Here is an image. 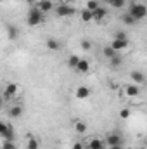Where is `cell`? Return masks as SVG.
<instances>
[{
    "mask_svg": "<svg viewBox=\"0 0 147 149\" xmlns=\"http://www.w3.org/2000/svg\"><path fill=\"white\" fill-rule=\"evenodd\" d=\"M43 21H45V14L33 5V7L30 9V12H28V17H26L28 26H38V24H42Z\"/></svg>",
    "mask_w": 147,
    "mask_h": 149,
    "instance_id": "obj_1",
    "label": "cell"
},
{
    "mask_svg": "<svg viewBox=\"0 0 147 149\" xmlns=\"http://www.w3.org/2000/svg\"><path fill=\"white\" fill-rule=\"evenodd\" d=\"M128 14H130L135 21H140V19H144V17L147 16V7L144 5V3H132Z\"/></svg>",
    "mask_w": 147,
    "mask_h": 149,
    "instance_id": "obj_2",
    "label": "cell"
},
{
    "mask_svg": "<svg viewBox=\"0 0 147 149\" xmlns=\"http://www.w3.org/2000/svg\"><path fill=\"white\" fill-rule=\"evenodd\" d=\"M54 10H55V16L57 17H71L74 16V7L69 3H59V5H54Z\"/></svg>",
    "mask_w": 147,
    "mask_h": 149,
    "instance_id": "obj_3",
    "label": "cell"
},
{
    "mask_svg": "<svg viewBox=\"0 0 147 149\" xmlns=\"http://www.w3.org/2000/svg\"><path fill=\"white\" fill-rule=\"evenodd\" d=\"M104 144H106V148H112V146H123V137H121L119 134H116V132H111V134H107V135H106Z\"/></svg>",
    "mask_w": 147,
    "mask_h": 149,
    "instance_id": "obj_4",
    "label": "cell"
},
{
    "mask_svg": "<svg viewBox=\"0 0 147 149\" xmlns=\"http://www.w3.org/2000/svg\"><path fill=\"white\" fill-rule=\"evenodd\" d=\"M17 92H19V85L14 83V81H10V83H7L5 88H3V97H5V99H12Z\"/></svg>",
    "mask_w": 147,
    "mask_h": 149,
    "instance_id": "obj_5",
    "label": "cell"
},
{
    "mask_svg": "<svg viewBox=\"0 0 147 149\" xmlns=\"http://www.w3.org/2000/svg\"><path fill=\"white\" fill-rule=\"evenodd\" d=\"M106 16H107V9L106 7H97L94 12H92V21H95V23H102L104 19H106Z\"/></svg>",
    "mask_w": 147,
    "mask_h": 149,
    "instance_id": "obj_6",
    "label": "cell"
},
{
    "mask_svg": "<svg viewBox=\"0 0 147 149\" xmlns=\"http://www.w3.org/2000/svg\"><path fill=\"white\" fill-rule=\"evenodd\" d=\"M109 47L112 49V50H114V52L125 50V49L128 47V38H123V40H119V38H112V42H111Z\"/></svg>",
    "mask_w": 147,
    "mask_h": 149,
    "instance_id": "obj_7",
    "label": "cell"
},
{
    "mask_svg": "<svg viewBox=\"0 0 147 149\" xmlns=\"http://www.w3.org/2000/svg\"><path fill=\"white\" fill-rule=\"evenodd\" d=\"M90 94H92V90H90L88 87H85V85H80V87L74 90V97H76V99H80V101L88 99V97H90Z\"/></svg>",
    "mask_w": 147,
    "mask_h": 149,
    "instance_id": "obj_8",
    "label": "cell"
},
{
    "mask_svg": "<svg viewBox=\"0 0 147 149\" xmlns=\"http://www.w3.org/2000/svg\"><path fill=\"white\" fill-rule=\"evenodd\" d=\"M35 7L40 9L43 14H47V12H50V10L54 9V2H52V0H38L37 3H35Z\"/></svg>",
    "mask_w": 147,
    "mask_h": 149,
    "instance_id": "obj_9",
    "label": "cell"
},
{
    "mask_svg": "<svg viewBox=\"0 0 147 149\" xmlns=\"http://www.w3.org/2000/svg\"><path fill=\"white\" fill-rule=\"evenodd\" d=\"M23 114V106L21 104H12V106H9V109H7V116L9 118H19Z\"/></svg>",
    "mask_w": 147,
    "mask_h": 149,
    "instance_id": "obj_10",
    "label": "cell"
},
{
    "mask_svg": "<svg viewBox=\"0 0 147 149\" xmlns=\"http://www.w3.org/2000/svg\"><path fill=\"white\" fill-rule=\"evenodd\" d=\"M87 148H88V149H106V144H104V141H102V139L94 137V139H90V141L87 142Z\"/></svg>",
    "mask_w": 147,
    "mask_h": 149,
    "instance_id": "obj_11",
    "label": "cell"
},
{
    "mask_svg": "<svg viewBox=\"0 0 147 149\" xmlns=\"http://www.w3.org/2000/svg\"><path fill=\"white\" fill-rule=\"evenodd\" d=\"M125 94L128 95V97H139L140 95V87L139 85H126L125 87Z\"/></svg>",
    "mask_w": 147,
    "mask_h": 149,
    "instance_id": "obj_12",
    "label": "cell"
},
{
    "mask_svg": "<svg viewBox=\"0 0 147 149\" xmlns=\"http://www.w3.org/2000/svg\"><path fill=\"white\" fill-rule=\"evenodd\" d=\"M78 73H88L90 71V63L87 61V59H78V64H76V68H74Z\"/></svg>",
    "mask_w": 147,
    "mask_h": 149,
    "instance_id": "obj_13",
    "label": "cell"
},
{
    "mask_svg": "<svg viewBox=\"0 0 147 149\" xmlns=\"http://www.w3.org/2000/svg\"><path fill=\"white\" fill-rule=\"evenodd\" d=\"M73 127H74V132H78V134H85V132L88 130V125H87L83 120H76Z\"/></svg>",
    "mask_w": 147,
    "mask_h": 149,
    "instance_id": "obj_14",
    "label": "cell"
},
{
    "mask_svg": "<svg viewBox=\"0 0 147 149\" xmlns=\"http://www.w3.org/2000/svg\"><path fill=\"white\" fill-rule=\"evenodd\" d=\"M47 49H49V50H54V52L61 50V43H59V40H55V38H49V40H47Z\"/></svg>",
    "mask_w": 147,
    "mask_h": 149,
    "instance_id": "obj_15",
    "label": "cell"
},
{
    "mask_svg": "<svg viewBox=\"0 0 147 149\" xmlns=\"http://www.w3.org/2000/svg\"><path fill=\"white\" fill-rule=\"evenodd\" d=\"M5 30H7V37L10 38V40H16V38H17V33H19V30H17L14 24H9Z\"/></svg>",
    "mask_w": 147,
    "mask_h": 149,
    "instance_id": "obj_16",
    "label": "cell"
},
{
    "mask_svg": "<svg viewBox=\"0 0 147 149\" xmlns=\"http://www.w3.org/2000/svg\"><path fill=\"white\" fill-rule=\"evenodd\" d=\"M130 76H132V80H133L135 83H144V73H142V71H132Z\"/></svg>",
    "mask_w": 147,
    "mask_h": 149,
    "instance_id": "obj_17",
    "label": "cell"
},
{
    "mask_svg": "<svg viewBox=\"0 0 147 149\" xmlns=\"http://www.w3.org/2000/svg\"><path fill=\"white\" fill-rule=\"evenodd\" d=\"M80 19H81L83 23H90V21H92V12L87 10V9H83V10L80 12Z\"/></svg>",
    "mask_w": 147,
    "mask_h": 149,
    "instance_id": "obj_18",
    "label": "cell"
},
{
    "mask_svg": "<svg viewBox=\"0 0 147 149\" xmlns=\"http://www.w3.org/2000/svg\"><path fill=\"white\" fill-rule=\"evenodd\" d=\"M97 7H101V3H99L97 0H87V3H85V9L90 10V12H94Z\"/></svg>",
    "mask_w": 147,
    "mask_h": 149,
    "instance_id": "obj_19",
    "label": "cell"
},
{
    "mask_svg": "<svg viewBox=\"0 0 147 149\" xmlns=\"http://www.w3.org/2000/svg\"><path fill=\"white\" fill-rule=\"evenodd\" d=\"M40 148V142H38L37 137H31L30 135V139H28V144H26V149H38Z\"/></svg>",
    "mask_w": 147,
    "mask_h": 149,
    "instance_id": "obj_20",
    "label": "cell"
},
{
    "mask_svg": "<svg viewBox=\"0 0 147 149\" xmlns=\"http://www.w3.org/2000/svg\"><path fill=\"white\" fill-rule=\"evenodd\" d=\"M102 54H104V56H106L107 59H112V57H114V56H116L118 52H114V50L111 49L109 45H107V47H104V49H102Z\"/></svg>",
    "mask_w": 147,
    "mask_h": 149,
    "instance_id": "obj_21",
    "label": "cell"
},
{
    "mask_svg": "<svg viewBox=\"0 0 147 149\" xmlns=\"http://www.w3.org/2000/svg\"><path fill=\"white\" fill-rule=\"evenodd\" d=\"M132 116V111L128 109V108H123V109H119V118L121 120H128Z\"/></svg>",
    "mask_w": 147,
    "mask_h": 149,
    "instance_id": "obj_22",
    "label": "cell"
},
{
    "mask_svg": "<svg viewBox=\"0 0 147 149\" xmlns=\"http://www.w3.org/2000/svg\"><path fill=\"white\" fill-rule=\"evenodd\" d=\"M78 59H80V57H78V56H69V57H68V66H69V68H76V64H78Z\"/></svg>",
    "mask_w": 147,
    "mask_h": 149,
    "instance_id": "obj_23",
    "label": "cell"
},
{
    "mask_svg": "<svg viewBox=\"0 0 147 149\" xmlns=\"http://www.w3.org/2000/svg\"><path fill=\"white\" fill-rule=\"evenodd\" d=\"M0 149H17V148H16L14 141H3L2 146H0Z\"/></svg>",
    "mask_w": 147,
    "mask_h": 149,
    "instance_id": "obj_24",
    "label": "cell"
},
{
    "mask_svg": "<svg viewBox=\"0 0 147 149\" xmlns=\"http://www.w3.org/2000/svg\"><path fill=\"white\" fill-rule=\"evenodd\" d=\"M121 21H123L125 24H135V23H137V21H135V19H133V17H132V16H130L128 12H126V14H125V16L121 17Z\"/></svg>",
    "mask_w": 147,
    "mask_h": 149,
    "instance_id": "obj_25",
    "label": "cell"
},
{
    "mask_svg": "<svg viewBox=\"0 0 147 149\" xmlns=\"http://www.w3.org/2000/svg\"><path fill=\"white\" fill-rule=\"evenodd\" d=\"M80 47H81L83 50H90V49H92V42H90L88 38H83L81 43H80Z\"/></svg>",
    "mask_w": 147,
    "mask_h": 149,
    "instance_id": "obj_26",
    "label": "cell"
},
{
    "mask_svg": "<svg viewBox=\"0 0 147 149\" xmlns=\"http://www.w3.org/2000/svg\"><path fill=\"white\" fill-rule=\"evenodd\" d=\"M109 5H112V7H116V9H121L123 5H125V0H111Z\"/></svg>",
    "mask_w": 147,
    "mask_h": 149,
    "instance_id": "obj_27",
    "label": "cell"
},
{
    "mask_svg": "<svg viewBox=\"0 0 147 149\" xmlns=\"http://www.w3.org/2000/svg\"><path fill=\"white\" fill-rule=\"evenodd\" d=\"M121 61H123V59H121V56H119V54H116V56L111 59V64H112V66H119V64H121Z\"/></svg>",
    "mask_w": 147,
    "mask_h": 149,
    "instance_id": "obj_28",
    "label": "cell"
},
{
    "mask_svg": "<svg viewBox=\"0 0 147 149\" xmlns=\"http://www.w3.org/2000/svg\"><path fill=\"white\" fill-rule=\"evenodd\" d=\"M114 38L123 40V38H126V33H125V31H116V33H114Z\"/></svg>",
    "mask_w": 147,
    "mask_h": 149,
    "instance_id": "obj_29",
    "label": "cell"
},
{
    "mask_svg": "<svg viewBox=\"0 0 147 149\" xmlns=\"http://www.w3.org/2000/svg\"><path fill=\"white\" fill-rule=\"evenodd\" d=\"M73 149H85V144H83V142H74Z\"/></svg>",
    "mask_w": 147,
    "mask_h": 149,
    "instance_id": "obj_30",
    "label": "cell"
},
{
    "mask_svg": "<svg viewBox=\"0 0 147 149\" xmlns=\"http://www.w3.org/2000/svg\"><path fill=\"white\" fill-rule=\"evenodd\" d=\"M38 0H26V3H30V5H35Z\"/></svg>",
    "mask_w": 147,
    "mask_h": 149,
    "instance_id": "obj_31",
    "label": "cell"
},
{
    "mask_svg": "<svg viewBox=\"0 0 147 149\" xmlns=\"http://www.w3.org/2000/svg\"><path fill=\"white\" fill-rule=\"evenodd\" d=\"M107 149H123V146H112V148H107Z\"/></svg>",
    "mask_w": 147,
    "mask_h": 149,
    "instance_id": "obj_32",
    "label": "cell"
},
{
    "mask_svg": "<svg viewBox=\"0 0 147 149\" xmlns=\"http://www.w3.org/2000/svg\"><path fill=\"white\" fill-rule=\"evenodd\" d=\"M3 2H7V0H0V3H3Z\"/></svg>",
    "mask_w": 147,
    "mask_h": 149,
    "instance_id": "obj_33",
    "label": "cell"
},
{
    "mask_svg": "<svg viewBox=\"0 0 147 149\" xmlns=\"http://www.w3.org/2000/svg\"><path fill=\"white\" fill-rule=\"evenodd\" d=\"M104 2H106V3H109V2H111V0H104Z\"/></svg>",
    "mask_w": 147,
    "mask_h": 149,
    "instance_id": "obj_34",
    "label": "cell"
},
{
    "mask_svg": "<svg viewBox=\"0 0 147 149\" xmlns=\"http://www.w3.org/2000/svg\"><path fill=\"white\" fill-rule=\"evenodd\" d=\"M140 149H146V148H140Z\"/></svg>",
    "mask_w": 147,
    "mask_h": 149,
    "instance_id": "obj_35",
    "label": "cell"
}]
</instances>
